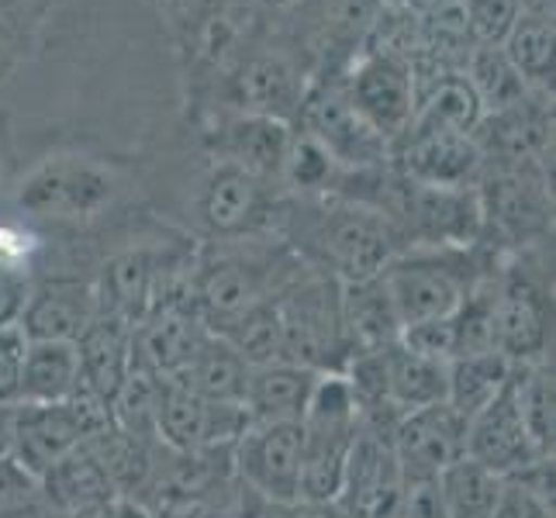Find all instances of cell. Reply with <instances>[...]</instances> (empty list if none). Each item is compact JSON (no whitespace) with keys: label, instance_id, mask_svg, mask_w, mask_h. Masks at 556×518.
I'll return each instance as SVG.
<instances>
[{"label":"cell","instance_id":"cell-18","mask_svg":"<svg viewBox=\"0 0 556 518\" xmlns=\"http://www.w3.org/2000/svg\"><path fill=\"white\" fill-rule=\"evenodd\" d=\"M405 477L391 450V435L359 429L350 453L336 508L346 518H401Z\"/></svg>","mask_w":556,"mask_h":518},{"label":"cell","instance_id":"cell-16","mask_svg":"<svg viewBox=\"0 0 556 518\" xmlns=\"http://www.w3.org/2000/svg\"><path fill=\"white\" fill-rule=\"evenodd\" d=\"M207 336L211 329L204 325L190 291L169 298L131 325V370L174 380Z\"/></svg>","mask_w":556,"mask_h":518},{"label":"cell","instance_id":"cell-22","mask_svg":"<svg viewBox=\"0 0 556 518\" xmlns=\"http://www.w3.org/2000/svg\"><path fill=\"white\" fill-rule=\"evenodd\" d=\"M464 456L477 459V464L494 470L497 477H511L515 470H522L526 464L543 456L532 446V439L522 426L511 380L505 383V391L497 394L491 405H484L467 421V453Z\"/></svg>","mask_w":556,"mask_h":518},{"label":"cell","instance_id":"cell-10","mask_svg":"<svg viewBox=\"0 0 556 518\" xmlns=\"http://www.w3.org/2000/svg\"><path fill=\"white\" fill-rule=\"evenodd\" d=\"M342 87L359 118L388 146L408 131L418 93V76L408 55L397 49H363L342 73Z\"/></svg>","mask_w":556,"mask_h":518},{"label":"cell","instance_id":"cell-42","mask_svg":"<svg viewBox=\"0 0 556 518\" xmlns=\"http://www.w3.org/2000/svg\"><path fill=\"white\" fill-rule=\"evenodd\" d=\"M28 287L31 283H28L25 270H14V266L0 263V329H4V325H14L17 318H22Z\"/></svg>","mask_w":556,"mask_h":518},{"label":"cell","instance_id":"cell-40","mask_svg":"<svg viewBox=\"0 0 556 518\" xmlns=\"http://www.w3.org/2000/svg\"><path fill=\"white\" fill-rule=\"evenodd\" d=\"M28 336L22 325H4L0 329V405H17L22 401V374H25Z\"/></svg>","mask_w":556,"mask_h":518},{"label":"cell","instance_id":"cell-24","mask_svg":"<svg viewBox=\"0 0 556 518\" xmlns=\"http://www.w3.org/2000/svg\"><path fill=\"white\" fill-rule=\"evenodd\" d=\"M318 374L291 359L249 367L242 412L249 421H301Z\"/></svg>","mask_w":556,"mask_h":518},{"label":"cell","instance_id":"cell-6","mask_svg":"<svg viewBox=\"0 0 556 518\" xmlns=\"http://www.w3.org/2000/svg\"><path fill=\"white\" fill-rule=\"evenodd\" d=\"M477 204L484 218V242L494 236L497 253L543 245L553 228V190L546 166H491L477 180Z\"/></svg>","mask_w":556,"mask_h":518},{"label":"cell","instance_id":"cell-29","mask_svg":"<svg viewBox=\"0 0 556 518\" xmlns=\"http://www.w3.org/2000/svg\"><path fill=\"white\" fill-rule=\"evenodd\" d=\"M76 394H80L76 342H28L22 401H28V405H63Z\"/></svg>","mask_w":556,"mask_h":518},{"label":"cell","instance_id":"cell-32","mask_svg":"<svg viewBox=\"0 0 556 518\" xmlns=\"http://www.w3.org/2000/svg\"><path fill=\"white\" fill-rule=\"evenodd\" d=\"M511 363L502 353H473L446 363V405L467 421L505 391L511 380Z\"/></svg>","mask_w":556,"mask_h":518},{"label":"cell","instance_id":"cell-15","mask_svg":"<svg viewBox=\"0 0 556 518\" xmlns=\"http://www.w3.org/2000/svg\"><path fill=\"white\" fill-rule=\"evenodd\" d=\"M249 418L242 405H218L204 401L166 380L160 408H156V443L166 453H204V450H232L245 432Z\"/></svg>","mask_w":556,"mask_h":518},{"label":"cell","instance_id":"cell-17","mask_svg":"<svg viewBox=\"0 0 556 518\" xmlns=\"http://www.w3.org/2000/svg\"><path fill=\"white\" fill-rule=\"evenodd\" d=\"M391 450L405 484L435 481L453 459L467 453V418L456 415L446 401L408 412L391 432Z\"/></svg>","mask_w":556,"mask_h":518},{"label":"cell","instance_id":"cell-8","mask_svg":"<svg viewBox=\"0 0 556 518\" xmlns=\"http://www.w3.org/2000/svg\"><path fill=\"white\" fill-rule=\"evenodd\" d=\"M114 426L111 408L87 394H76L63 405H14V426H11V456L28 473L42 481V473L52 470L63 456H70L87 439Z\"/></svg>","mask_w":556,"mask_h":518},{"label":"cell","instance_id":"cell-4","mask_svg":"<svg viewBox=\"0 0 556 518\" xmlns=\"http://www.w3.org/2000/svg\"><path fill=\"white\" fill-rule=\"evenodd\" d=\"M283 359L315 374H342L350 359V339L342 329L339 280L304 270L277 291Z\"/></svg>","mask_w":556,"mask_h":518},{"label":"cell","instance_id":"cell-23","mask_svg":"<svg viewBox=\"0 0 556 518\" xmlns=\"http://www.w3.org/2000/svg\"><path fill=\"white\" fill-rule=\"evenodd\" d=\"M76 353H80V394L111 408L131 374V321L98 312L90 329L76 339Z\"/></svg>","mask_w":556,"mask_h":518},{"label":"cell","instance_id":"cell-26","mask_svg":"<svg viewBox=\"0 0 556 518\" xmlns=\"http://www.w3.org/2000/svg\"><path fill=\"white\" fill-rule=\"evenodd\" d=\"M383 394L397 415L439 405L446 401V359L418 356L401 342L383 345Z\"/></svg>","mask_w":556,"mask_h":518},{"label":"cell","instance_id":"cell-44","mask_svg":"<svg viewBox=\"0 0 556 518\" xmlns=\"http://www.w3.org/2000/svg\"><path fill=\"white\" fill-rule=\"evenodd\" d=\"M11 426H14V405H0V459L11 456Z\"/></svg>","mask_w":556,"mask_h":518},{"label":"cell","instance_id":"cell-36","mask_svg":"<svg viewBox=\"0 0 556 518\" xmlns=\"http://www.w3.org/2000/svg\"><path fill=\"white\" fill-rule=\"evenodd\" d=\"M467 84L473 87L484 114H502L519 108L532 98V87L522 80V73L508 63L502 46H473L467 52Z\"/></svg>","mask_w":556,"mask_h":518},{"label":"cell","instance_id":"cell-7","mask_svg":"<svg viewBox=\"0 0 556 518\" xmlns=\"http://www.w3.org/2000/svg\"><path fill=\"white\" fill-rule=\"evenodd\" d=\"M118 173L90 156H49L14 187V204L28 218L80 225L118 198Z\"/></svg>","mask_w":556,"mask_h":518},{"label":"cell","instance_id":"cell-46","mask_svg":"<svg viewBox=\"0 0 556 518\" xmlns=\"http://www.w3.org/2000/svg\"><path fill=\"white\" fill-rule=\"evenodd\" d=\"M4 4H11V0H0V8H4Z\"/></svg>","mask_w":556,"mask_h":518},{"label":"cell","instance_id":"cell-21","mask_svg":"<svg viewBox=\"0 0 556 518\" xmlns=\"http://www.w3.org/2000/svg\"><path fill=\"white\" fill-rule=\"evenodd\" d=\"M98 312L101 308H98V294H93V283L60 277L28 287L17 325H22L28 342H76L90 329Z\"/></svg>","mask_w":556,"mask_h":518},{"label":"cell","instance_id":"cell-3","mask_svg":"<svg viewBox=\"0 0 556 518\" xmlns=\"http://www.w3.org/2000/svg\"><path fill=\"white\" fill-rule=\"evenodd\" d=\"M301 502L336 505L359 435V408L342 374H318L301 415Z\"/></svg>","mask_w":556,"mask_h":518},{"label":"cell","instance_id":"cell-30","mask_svg":"<svg viewBox=\"0 0 556 518\" xmlns=\"http://www.w3.org/2000/svg\"><path fill=\"white\" fill-rule=\"evenodd\" d=\"M42 497L52 502L55 508L73 511L84 505H101V502H114L118 491H114L111 477L101 464V456L93 453L90 443L76 446L70 456H63L52 470L42 473Z\"/></svg>","mask_w":556,"mask_h":518},{"label":"cell","instance_id":"cell-19","mask_svg":"<svg viewBox=\"0 0 556 518\" xmlns=\"http://www.w3.org/2000/svg\"><path fill=\"white\" fill-rule=\"evenodd\" d=\"M291 139H294V125L277 122V118H263V114L228 111L207 128L204 146L211 156H215V163L239 166L245 173H253V177L280 187Z\"/></svg>","mask_w":556,"mask_h":518},{"label":"cell","instance_id":"cell-38","mask_svg":"<svg viewBox=\"0 0 556 518\" xmlns=\"http://www.w3.org/2000/svg\"><path fill=\"white\" fill-rule=\"evenodd\" d=\"M522 8V0H456L459 25L473 46H502Z\"/></svg>","mask_w":556,"mask_h":518},{"label":"cell","instance_id":"cell-11","mask_svg":"<svg viewBox=\"0 0 556 518\" xmlns=\"http://www.w3.org/2000/svg\"><path fill=\"white\" fill-rule=\"evenodd\" d=\"M283 190L239 166L215 163L201 190V222L218 242L263 239L277 232Z\"/></svg>","mask_w":556,"mask_h":518},{"label":"cell","instance_id":"cell-41","mask_svg":"<svg viewBox=\"0 0 556 518\" xmlns=\"http://www.w3.org/2000/svg\"><path fill=\"white\" fill-rule=\"evenodd\" d=\"M488 518H553V505H546L543 497L529 494L515 481H505L502 494H497V505Z\"/></svg>","mask_w":556,"mask_h":518},{"label":"cell","instance_id":"cell-20","mask_svg":"<svg viewBox=\"0 0 556 518\" xmlns=\"http://www.w3.org/2000/svg\"><path fill=\"white\" fill-rule=\"evenodd\" d=\"M308 84L312 80L291 55L253 52L228 76V108L236 114H263V118L298 125Z\"/></svg>","mask_w":556,"mask_h":518},{"label":"cell","instance_id":"cell-34","mask_svg":"<svg viewBox=\"0 0 556 518\" xmlns=\"http://www.w3.org/2000/svg\"><path fill=\"white\" fill-rule=\"evenodd\" d=\"M511 391L519 405L522 426L532 439V446L543 456H553L556 439V383H553V363L535 359L511 370Z\"/></svg>","mask_w":556,"mask_h":518},{"label":"cell","instance_id":"cell-5","mask_svg":"<svg viewBox=\"0 0 556 518\" xmlns=\"http://www.w3.org/2000/svg\"><path fill=\"white\" fill-rule=\"evenodd\" d=\"M535 249V245H532ZM553 339V280L546 260H532L529 249L502 256L497 266V318L494 342L511 367L549 359Z\"/></svg>","mask_w":556,"mask_h":518},{"label":"cell","instance_id":"cell-13","mask_svg":"<svg viewBox=\"0 0 556 518\" xmlns=\"http://www.w3.org/2000/svg\"><path fill=\"white\" fill-rule=\"evenodd\" d=\"M294 8L301 11V38L321 66L318 76H332L346 73L367 49L388 0H294Z\"/></svg>","mask_w":556,"mask_h":518},{"label":"cell","instance_id":"cell-43","mask_svg":"<svg viewBox=\"0 0 556 518\" xmlns=\"http://www.w3.org/2000/svg\"><path fill=\"white\" fill-rule=\"evenodd\" d=\"M108 518H152V511L142 502H136V497H114Z\"/></svg>","mask_w":556,"mask_h":518},{"label":"cell","instance_id":"cell-2","mask_svg":"<svg viewBox=\"0 0 556 518\" xmlns=\"http://www.w3.org/2000/svg\"><path fill=\"white\" fill-rule=\"evenodd\" d=\"M502 253L491 245L439 249V245H405L380 270L401 329L415 321L450 318L470 287L497 270Z\"/></svg>","mask_w":556,"mask_h":518},{"label":"cell","instance_id":"cell-25","mask_svg":"<svg viewBox=\"0 0 556 518\" xmlns=\"http://www.w3.org/2000/svg\"><path fill=\"white\" fill-rule=\"evenodd\" d=\"M236 0H160V14L190 60H222L236 38Z\"/></svg>","mask_w":556,"mask_h":518},{"label":"cell","instance_id":"cell-28","mask_svg":"<svg viewBox=\"0 0 556 518\" xmlns=\"http://www.w3.org/2000/svg\"><path fill=\"white\" fill-rule=\"evenodd\" d=\"M249 363L228 345L222 336L211 332L201 350L187 359V367L174 377L177 388L198 394L204 401H218V405H242Z\"/></svg>","mask_w":556,"mask_h":518},{"label":"cell","instance_id":"cell-31","mask_svg":"<svg viewBox=\"0 0 556 518\" xmlns=\"http://www.w3.org/2000/svg\"><path fill=\"white\" fill-rule=\"evenodd\" d=\"M484 122V108L464 73H439L415 93V128H443L473 136Z\"/></svg>","mask_w":556,"mask_h":518},{"label":"cell","instance_id":"cell-1","mask_svg":"<svg viewBox=\"0 0 556 518\" xmlns=\"http://www.w3.org/2000/svg\"><path fill=\"white\" fill-rule=\"evenodd\" d=\"M274 236L308 270L339 283L377 277L405 249L401 232L377 207L346 198L283 194Z\"/></svg>","mask_w":556,"mask_h":518},{"label":"cell","instance_id":"cell-9","mask_svg":"<svg viewBox=\"0 0 556 518\" xmlns=\"http://www.w3.org/2000/svg\"><path fill=\"white\" fill-rule=\"evenodd\" d=\"M294 128L312 136L346 173L380 169L391 163V146L350 104L346 87H342V73L312 76Z\"/></svg>","mask_w":556,"mask_h":518},{"label":"cell","instance_id":"cell-39","mask_svg":"<svg viewBox=\"0 0 556 518\" xmlns=\"http://www.w3.org/2000/svg\"><path fill=\"white\" fill-rule=\"evenodd\" d=\"M42 484L14 456L0 459V518H25L42 505Z\"/></svg>","mask_w":556,"mask_h":518},{"label":"cell","instance_id":"cell-45","mask_svg":"<svg viewBox=\"0 0 556 518\" xmlns=\"http://www.w3.org/2000/svg\"><path fill=\"white\" fill-rule=\"evenodd\" d=\"M256 4L266 8V11H291L294 0H256Z\"/></svg>","mask_w":556,"mask_h":518},{"label":"cell","instance_id":"cell-35","mask_svg":"<svg viewBox=\"0 0 556 518\" xmlns=\"http://www.w3.org/2000/svg\"><path fill=\"white\" fill-rule=\"evenodd\" d=\"M505 488V477L481 467L470 456H459L435 477L439 502L446 518H488L497 505V494Z\"/></svg>","mask_w":556,"mask_h":518},{"label":"cell","instance_id":"cell-12","mask_svg":"<svg viewBox=\"0 0 556 518\" xmlns=\"http://www.w3.org/2000/svg\"><path fill=\"white\" fill-rule=\"evenodd\" d=\"M236 484L266 502H301V426L298 421H249L232 443Z\"/></svg>","mask_w":556,"mask_h":518},{"label":"cell","instance_id":"cell-37","mask_svg":"<svg viewBox=\"0 0 556 518\" xmlns=\"http://www.w3.org/2000/svg\"><path fill=\"white\" fill-rule=\"evenodd\" d=\"M215 336H222L232 345L249 367H263V363L283 359V329H280L277 294L253 304V308H245L232 321H225Z\"/></svg>","mask_w":556,"mask_h":518},{"label":"cell","instance_id":"cell-14","mask_svg":"<svg viewBox=\"0 0 556 518\" xmlns=\"http://www.w3.org/2000/svg\"><path fill=\"white\" fill-rule=\"evenodd\" d=\"M391 166L415 184L470 190L484 177V156L473 136L443 128H415L391 142Z\"/></svg>","mask_w":556,"mask_h":518},{"label":"cell","instance_id":"cell-27","mask_svg":"<svg viewBox=\"0 0 556 518\" xmlns=\"http://www.w3.org/2000/svg\"><path fill=\"white\" fill-rule=\"evenodd\" d=\"M339 304H342V329L350 339V356L363 350H380L401 336V321L394 315V304L377 277L339 283Z\"/></svg>","mask_w":556,"mask_h":518},{"label":"cell","instance_id":"cell-33","mask_svg":"<svg viewBox=\"0 0 556 518\" xmlns=\"http://www.w3.org/2000/svg\"><path fill=\"white\" fill-rule=\"evenodd\" d=\"M508 63L522 73V80L532 90H546L553 84L556 70V31H553V14L549 11H532L522 8L515 17L511 31L502 42Z\"/></svg>","mask_w":556,"mask_h":518}]
</instances>
